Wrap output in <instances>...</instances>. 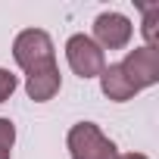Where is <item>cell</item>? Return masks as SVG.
<instances>
[{"mask_svg":"<svg viewBox=\"0 0 159 159\" xmlns=\"http://www.w3.org/2000/svg\"><path fill=\"white\" fill-rule=\"evenodd\" d=\"M25 91L34 103H47L56 97L59 91V66H50V69H41V72H31L25 78Z\"/></svg>","mask_w":159,"mask_h":159,"instance_id":"8992f818","label":"cell"},{"mask_svg":"<svg viewBox=\"0 0 159 159\" xmlns=\"http://www.w3.org/2000/svg\"><path fill=\"white\" fill-rule=\"evenodd\" d=\"M13 143H16V125L10 119H0V159L13 156Z\"/></svg>","mask_w":159,"mask_h":159,"instance_id":"ba28073f","label":"cell"},{"mask_svg":"<svg viewBox=\"0 0 159 159\" xmlns=\"http://www.w3.org/2000/svg\"><path fill=\"white\" fill-rule=\"evenodd\" d=\"M69 156L72 159H119L116 143L94 125V122H78L69 128Z\"/></svg>","mask_w":159,"mask_h":159,"instance_id":"7a4b0ae2","label":"cell"},{"mask_svg":"<svg viewBox=\"0 0 159 159\" xmlns=\"http://www.w3.org/2000/svg\"><path fill=\"white\" fill-rule=\"evenodd\" d=\"M119 159H147L143 153H125V156H119Z\"/></svg>","mask_w":159,"mask_h":159,"instance_id":"8fae6325","label":"cell"},{"mask_svg":"<svg viewBox=\"0 0 159 159\" xmlns=\"http://www.w3.org/2000/svg\"><path fill=\"white\" fill-rule=\"evenodd\" d=\"M100 91L109 97V100H116V103H125V100H131L137 91L131 88V81L125 78V72H122V66L116 62V66H106L103 72H100Z\"/></svg>","mask_w":159,"mask_h":159,"instance_id":"52a82bcc","label":"cell"},{"mask_svg":"<svg viewBox=\"0 0 159 159\" xmlns=\"http://www.w3.org/2000/svg\"><path fill=\"white\" fill-rule=\"evenodd\" d=\"M13 59H16L28 75L56 66V53H53L50 34L41 31V28H25V31H19L16 41H13Z\"/></svg>","mask_w":159,"mask_h":159,"instance_id":"6da1fadb","label":"cell"},{"mask_svg":"<svg viewBox=\"0 0 159 159\" xmlns=\"http://www.w3.org/2000/svg\"><path fill=\"white\" fill-rule=\"evenodd\" d=\"M131 34H134V25L122 13H100L94 19V38L91 41L100 50H122V47H128Z\"/></svg>","mask_w":159,"mask_h":159,"instance_id":"5b68a950","label":"cell"},{"mask_svg":"<svg viewBox=\"0 0 159 159\" xmlns=\"http://www.w3.org/2000/svg\"><path fill=\"white\" fill-rule=\"evenodd\" d=\"M143 38H147V47L156 50V19H159V3L153 7H143Z\"/></svg>","mask_w":159,"mask_h":159,"instance_id":"9c48e42d","label":"cell"},{"mask_svg":"<svg viewBox=\"0 0 159 159\" xmlns=\"http://www.w3.org/2000/svg\"><path fill=\"white\" fill-rule=\"evenodd\" d=\"M119 66H122V72H125V78L131 81L134 91H143V88L159 81V50H150V47L128 50V56Z\"/></svg>","mask_w":159,"mask_h":159,"instance_id":"277c9868","label":"cell"},{"mask_svg":"<svg viewBox=\"0 0 159 159\" xmlns=\"http://www.w3.org/2000/svg\"><path fill=\"white\" fill-rule=\"evenodd\" d=\"M66 59H69V66L78 78H100V72L106 69L103 50L88 34H72L66 41Z\"/></svg>","mask_w":159,"mask_h":159,"instance_id":"3957f363","label":"cell"},{"mask_svg":"<svg viewBox=\"0 0 159 159\" xmlns=\"http://www.w3.org/2000/svg\"><path fill=\"white\" fill-rule=\"evenodd\" d=\"M16 75L10 72V69H0V103H3V100H10V94L16 91Z\"/></svg>","mask_w":159,"mask_h":159,"instance_id":"30bf717a","label":"cell"}]
</instances>
